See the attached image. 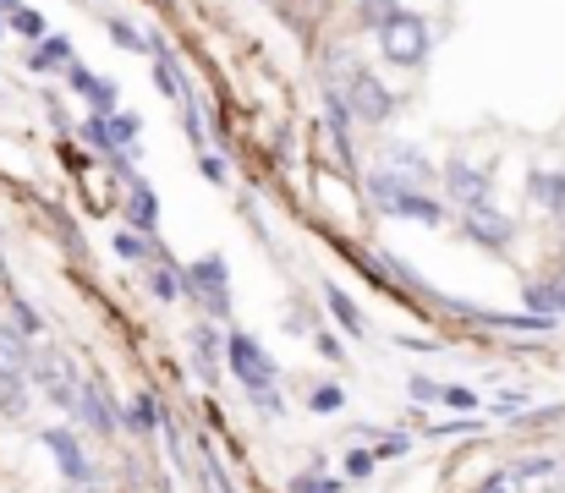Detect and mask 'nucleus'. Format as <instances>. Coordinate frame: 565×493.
I'll return each mask as SVG.
<instances>
[{"instance_id":"obj_1","label":"nucleus","mask_w":565,"mask_h":493,"mask_svg":"<svg viewBox=\"0 0 565 493\" xmlns=\"http://www.w3.org/2000/svg\"><path fill=\"white\" fill-rule=\"evenodd\" d=\"M369 203H374L384 219H412V225H428V231H439V225L450 219L445 197L417 192V186H401L390 170H374V175H369Z\"/></svg>"},{"instance_id":"obj_2","label":"nucleus","mask_w":565,"mask_h":493,"mask_svg":"<svg viewBox=\"0 0 565 493\" xmlns=\"http://www.w3.org/2000/svg\"><path fill=\"white\" fill-rule=\"evenodd\" d=\"M374 33H379V55H384L390 66H401V72H417V66L428 61V50H434L428 17L412 11V6H395Z\"/></svg>"},{"instance_id":"obj_3","label":"nucleus","mask_w":565,"mask_h":493,"mask_svg":"<svg viewBox=\"0 0 565 493\" xmlns=\"http://www.w3.org/2000/svg\"><path fill=\"white\" fill-rule=\"evenodd\" d=\"M182 297H192L203 308L209 324H225L231 319V264L220 253H209L198 264H182Z\"/></svg>"},{"instance_id":"obj_4","label":"nucleus","mask_w":565,"mask_h":493,"mask_svg":"<svg viewBox=\"0 0 565 493\" xmlns=\"http://www.w3.org/2000/svg\"><path fill=\"white\" fill-rule=\"evenodd\" d=\"M220 367L236 378V389H269V384H280V362H275L247 329H231V334H225Z\"/></svg>"},{"instance_id":"obj_5","label":"nucleus","mask_w":565,"mask_h":493,"mask_svg":"<svg viewBox=\"0 0 565 493\" xmlns=\"http://www.w3.org/2000/svg\"><path fill=\"white\" fill-rule=\"evenodd\" d=\"M77 367L61 356V351H33V367H28V389H39L55 411L72 417V400H77Z\"/></svg>"},{"instance_id":"obj_6","label":"nucleus","mask_w":565,"mask_h":493,"mask_svg":"<svg viewBox=\"0 0 565 493\" xmlns=\"http://www.w3.org/2000/svg\"><path fill=\"white\" fill-rule=\"evenodd\" d=\"M39 444L50 450L55 472H61L72 489H99V467H94V456L83 450V439H77L72 428H44V433H39Z\"/></svg>"},{"instance_id":"obj_7","label":"nucleus","mask_w":565,"mask_h":493,"mask_svg":"<svg viewBox=\"0 0 565 493\" xmlns=\"http://www.w3.org/2000/svg\"><path fill=\"white\" fill-rule=\"evenodd\" d=\"M439 192L456 208H478V203H494L489 197L494 192V175H489V164H472L467 154H450V160L439 164Z\"/></svg>"},{"instance_id":"obj_8","label":"nucleus","mask_w":565,"mask_h":493,"mask_svg":"<svg viewBox=\"0 0 565 493\" xmlns=\"http://www.w3.org/2000/svg\"><path fill=\"white\" fill-rule=\"evenodd\" d=\"M341 99H347L352 121H363V127H384V121L395 116V94L379 83V72H369V66H358V72L341 83Z\"/></svg>"},{"instance_id":"obj_9","label":"nucleus","mask_w":565,"mask_h":493,"mask_svg":"<svg viewBox=\"0 0 565 493\" xmlns=\"http://www.w3.org/2000/svg\"><path fill=\"white\" fill-rule=\"evenodd\" d=\"M461 236L472 242V247H483V253H511L516 247V219L511 214H500L494 203H478V208H461Z\"/></svg>"},{"instance_id":"obj_10","label":"nucleus","mask_w":565,"mask_h":493,"mask_svg":"<svg viewBox=\"0 0 565 493\" xmlns=\"http://www.w3.org/2000/svg\"><path fill=\"white\" fill-rule=\"evenodd\" d=\"M72 422H83V428H88V433H99V439H116V433H121V406L105 395V384H99V378H88V384H77Z\"/></svg>"},{"instance_id":"obj_11","label":"nucleus","mask_w":565,"mask_h":493,"mask_svg":"<svg viewBox=\"0 0 565 493\" xmlns=\"http://www.w3.org/2000/svg\"><path fill=\"white\" fill-rule=\"evenodd\" d=\"M379 170H390V175H395L401 186H417V192H428V186L439 181V164L428 160V154H423L417 143H390Z\"/></svg>"},{"instance_id":"obj_12","label":"nucleus","mask_w":565,"mask_h":493,"mask_svg":"<svg viewBox=\"0 0 565 493\" xmlns=\"http://www.w3.org/2000/svg\"><path fill=\"white\" fill-rule=\"evenodd\" d=\"M188 345H192V373L203 378V389L225 373L220 367V351H225V334H220V324H209V319H198V324H188Z\"/></svg>"},{"instance_id":"obj_13","label":"nucleus","mask_w":565,"mask_h":493,"mask_svg":"<svg viewBox=\"0 0 565 493\" xmlns=\"http://www.w3.org/2000/svg\"><path fill=\"white\" fill-rule=\"evenodd\" d=\"M527 203L544 208V214H555L565 225V164L561 170H550V164H533L527 170Z\"/></svg>"},{"instance_id":"obj_14","label":"nucleus","mask_w":565,"mask_h":493,"mask_svg":"<svg viewBox=\"0 0 565 493\" xmlns=\"http://www.w3.org/2000/svg\"><path fill=\"white\" fill-rule=\"evenodd\" d=\"M66 88L72 94H83L88 105H94V116H116V105H121V94H116V83H105V77H94L83 61H72L66 66Z\"/></svg>"},{"instance_id":"obj_15","label":"nucleus","mask_w":565,"mask_h":493,"mask_svg":"<svg viewBox=\"0 0 565 493\" xmlns=\"http://www.w3.org/2000/svg\"><path fill=\"white\" fill-rule=\"evenodd\" d=\"M127 231H138V236H154L160 231V192L143 175L127 186Z\"/></svg>"},{"instance_id":"obj_16","label":"nucleus","mask_w":565,"mask_h":493,"mask_svg":"<svg viewBox=\"0 0 565 493\" xmlns=\"http://www.w3.org/2000/svg\"><path fill=\"white\" fill-rule=\"evenodd\" d=\"M149 297L154 302H182V264L160 242L149 247Z\"/></svg>"},{"instance_id":"obj_17","label":"nucleus","mask_w":565,"mask_h":493,"mask_svg":"<svg viewBox=\"0 0 565 493\" xmlns=\"http://www.w3.org/2000/svg\"><path fill=\"white\" fill-rule=\"evenodd\" d=\"M72 61H77L72 39H61V33H44V39L28 50V61H22V66H28V72H66Z\"/></svg>"},{"instance_id":"obj_18","label":"nucleus","mask_w":565,"mask_h":493,"mask_svg":"<svg viewBox=\"0 0 565 493\" xmlns=\"http://www.w3.org/2000/svg\"><path fill=\"white\" fill-rule=\"evenodd\" d=\"M28 367H33V345H28L11 324H0V384L28 378Z\"/></svg>"},{"instance_id":"obj_19","label":"nucleus","mask_w":565,"mask_h":493,"mask_svg":"<svg viewBox=\"0 0 565 493\" xmlns=\"http://www.w3.org/2000/svg\"><path fill=\"white\" fill-rule=\"evenodd\" d=\"M319 297H324L330 319H335V324L347 329L352 340H363V334H369V324H363V308H358V302H352V297H347V291H341L335 280H324V286H319Z\"/></svg>"},{"instance_id":"obj_20","label":"nucleus","mask_w":565,"mask_h":493,"mask_svg":"<svg viewBox=\"0 0 565 493\" xmlns=\"http://www.w3.org/2000/svg\"><path fill=\"white\" fill-rule=\"evenodd\" d=\"M121 428H132V433H143V439H149V433H160V428H166V406L143 389V395H132V406L121 411Z\"/></svg>"},{"instance_id":"obj_21","label":"nucleus","mask_w":565,"mask_h":493,"mask_svg":"<svg viewBox=\"0 0 565 493\" xmlns=\"http://www.w3.org/2000/svg\"><path fill=\"white\" fill-rule=\"evenodd\" d=\"M324 121H330V138H335L341 160H352V110H347L341 88H324Z\"/></svg>"},{"instance_id":"obj_22","label":"nucleus","mask_w":565,"mask_h":493,"mask_svg":"<svg viewBox=\"0 0 565 493\" xmlns=\"http://www.w3.org/2000/svg\"><path fill=\"white\" fill-rule=\"evenodd\" d=\"M149 44H154V39H149ZM149 55H154V88H160L166 99H177V105H182V99H188V83H182V72H177V61H171V55H166L160 44H154Z\"/></svg>"},{"instance_id":"obj_23","label":"nucleus","mask_w":565,"mask_h":493,"mask_svg":"<svg viewBox=\"0 0 565 493\" xmlns=\"http://www.w3.org/2000/svg\"><path fill=\"white\" fill-rule=\"evenodd\" d=\"M105 132H110V149L138 154V132H143V121H138V116H127V110H116V116H105Z\"/></svg>"},{"instance_id":"obj_24","label":"nucleus","mask_w":565,"mask_h":493,"mask_svg":"<svg viewBox=\"0 0 565 493\" xmlns=\"http://www.w3.org/2000/svg\"><path fill=\"white\" fill-rule=\"evenodd\" d=\"M28 411H33V389H28V378L0 384V417H6V422H22Z\"/></svg>"},{"instance_id":"obj_25","label":"nucleus","mask_w":565,"mask_h":493,"mask_svg":"<svg viewBox=\"0 0 565 493\" xmlns=\"http://www.w3.org/2000/svg\"><path fill=\"white\" fill-rule=\"evenodd\" d=\"M308 411H313V417H341V411H347V389H341L335 378H330V384H313V389H308Z\"/></svg>"},{"instance_id":"obj_26","label":"nucleus","mask_w":565,"mask_h":493,"mask_svg":"<svg viewBox=\"0 0 565 493\" xmlns=\"http://www.w3.org/2000/svg\"><path fill=\"white\" fill-rule=\"evenodd\" d=\"M555 472H561V456H522L505 478L522 489V483H539V478H555Z\"/></svg>"},{"instance_id":"obj_27","label":"nucleus","mask_w":565,"mask_h":493,"mask_svg":"<svg viewBox=\"0 0 565 493\" xmlns=\"http://www.w3.org/2000/svg\"><path fill=\"white\" fill-rule=\"evenodd\" d=\"M11 297V329L22 334V340H33V334H44V313L28 302V297H17V291H6Z\"/></svg>"},{"instance_id":"obj_28","label":"nucleus","mask_w":565,"mask_h":493,"mask_svg":"<svg viewBox=\"0 0 565 493\" xmlns=\"http://www.w3.org/2000/svg\"><path fill=\"white\" fill-rule=\"evenodd\" d=\"M6 28H11V33H22V39H33V44H39V39L50 33V22H44V17H39L33 6H17V11L6 17Z\"/></svg>"},{"instance_id":"obj_29","label":"nucleus","mask_w":565,"mask_h":493,"mask_svg":"<svg viewBox=\"0 0 565 493\" xmlns=\"http://www.w3.org/2000/svg\"><path fill=\"white\" fill-rule=\"evenodd\" d=\"M160 236H138V231H116V258H127V264H149V247H154Z\"/></svg>"},{"instance_id":"obj_30","label":"nucleus","mask_w":565,"mask_h":493,"mask_svg":"<svg viewBox=\"0 0 565 493\" xmlns=\"http://www.w3.org/2000/svg\"><path fill=\"white\" fill-rule=\"evenodd\" d=\"M522 313H539V319H555V297H550V280H527L522 286Z\"/></svg>"},{"instance_id":"obj_31","label":"nucleus","mask_w":565,"mask_h":493,"mask_svg":"<svg viewBox=\"0 0 565 493\" xmlns=\"http://www.w3.org/2000/svg\"><path fill=\"white\" fill-rule=\"evenodd\" d=\"M286 493H341V478H330V472H297Z\"/></svg>"},{"instance_id":"obj_32","label":"nucleus","mask_w":565,"mask_h":493,"mask_svg":"<svg viewBox=\"0 0 565 493\" xmlns=\"http://www.w3.org/2000/svg\"><path fill=\"white\" fill-rule=\"evenodd\" d=\"M242 395H247V406H258V417H286L280 384H269V389H242Z\"/></svg>"},{"instance_id":"obj_33","label":"nucleus","mask_w":565,"mask_h":493,"mask_svg":"<svg viewBox=\"0 0 565 493\" xmlns=\"http://www.w3.org/2000/svg\"><path fill=\"white\" fill-rule=\"evenodd\" d=\"M77 138H83L88 149H99V154H116V149H110V132H105V116H88V121L77 127Z\"/></svg>"},{"instance_id":"obj_34","label":"nucleus","mask_w":565,"mask_h":493,"mask_svg":"<svg viewBox=\"0 0 565 493\" xmlns=\"http://www.w3.org/2000/svg\"><path fill=\"white\" fill-rule=\"evenodd\" d=\"M313 351H319L324 362H335V367L347 362V340H341L335 329H319V334H313Z\"/></svg>"},{"instance_id":"obj_35","label":"nucleus","mask_w":565,"mask_h":493,"mask_svg":"<svg viewBox=\"0 0 565 493\" xmlns=\"http://www.w3.org/2000/svg\"><path fill=\"white\" fill-rule=\"evenodd\" d=\"M369 450H374V461H401V456L412 450V439H406V433H384V439H379L374 433V444H369Z\"/></svg>"},{"instance_id":"obj_36","label":"nucleus","mask_w":565,"mask_h":493,"mask_svg":"<svg viewBox=\"0 0 565 493\" xmlns=\"http://www.w3.org/2000/svg\"><path fill=\"white\" fill-rule=\"evenodd\" d=\"M395 6H401V0H358V28H369V33H374Z\"/></svg>"},{"instance_id":"obj_37","label":"nucleus","mask_w":565,"mask_h":493,"mask_svg":"<svg viewBox=\"0 0 565 493\" xmlns=\"http://www.w3.org/2000/svg\"><path fill=\"white\" fill-rule=\"evenodd\" d=\"M374 450H369V444H358V450H347V478H352V483H363V478H374Z\"/></svg>"},{"instance_id":"obj_38","label":"nucleus","mask_w":565,"mask_h":493,"mask_svg":"<svg viewBox=\"0 0 565 493\" xmlns=\"http://www.w3.org/2000/svg\"><path fill=\"white\" fill-rule=\"evenodd\" d=\"M110 39H116L121 50H149V39H143L132 22H121V17H110Z\"/></svg>"},{"instance_id":"obj_39","label":"nucleus","mask_w":565,"mask_h":493,"mask_svg":"<svg viewBox=\"0 0 565 493\" xmlns=\"http://www.w3.org/2000/svg\"><path fill=\"white\" fill-rule=\"evenodd\" d=\"M406 395H412L417 406H434V400H439V384L423 378V373H412V378H406Z\"/></svg>"},{"instance_id":"obj_40","label":"nucleus","mask_w":565,"mask_h":493,"mask_svg":"<svg viewBox=\"0 0 565 493\" xmlns=\"http://www.w3.org/2000/svg\"><path fill=\"white\" fill-rule=\"evenodd\" d=\"M439 400H445V406H456V411H478V395H472V389H461V384H439Z\"/></svg>"},{"instance_id":"obj_41","label":"nucleus","mask_w":565,"mask_h":493,"mask_svg":"<svg viewBox=\"0 0 565 493\" xmlns=\"http://www.w3.org/2000/svg\"><path fill=\"white\" fill-rule=\"evenodd\" d=\"M522 406H527V395H511V389L494 400V411H500V417H511V422H522Z\"/></svg>"},{"instance_id":"obj_42","label":"nucleus","mask_w":565,"mask_h":493,"mask_svg":"<svg viewBox=\"0 0 565 493\" xmlns=\"http://www.w3.org/2000/svg\"><path fill=\"white\" fill-rule=\"evenodd\" d=\"M472 493H522V489H516V483H511L505 472H494V478H483V483H478Z\"/></svg>"},{"instance_id":"obj_43","label":"nucleus","mask_w":565,"mask_h":493,"mask_svg":"<svg viewBox=\"0 0 565 493\" xmlns=\"http://www.w3.org/2000/svg\"><path fill=\"white\" fill-rule=\"evenodd\" d=\"M198 170H203V175H209L214 186L225 181V160H220V154H198Z\"/></svg>"},{"instance_id":"obj_44","label":"nucleus","mask_w":565,"mask_h":493,"mask_svg":"<svg viewBox=\"0 0 565 493\" xmlns=\"http://www.w3.org/2000/svg\"><path fill=\"white\" fill-rule=\"evenodd\" d=\"M550 297H555V319H565V275L550 280Z\"/></svg>"},{"instance_id":"obj_45","label":"nucleus","mask_w":565,"mask_h":493,"mask_svg":"<svg viewBox=\"0 0 565 493\" xmlns=\"http://www.w3.org/2000/svg\"><path fill=\"white\" fill-rule=\"evenodd\" d=\"M555 264H561V275H565V231H561V247H555Z\"/></svg>"},{"instance_id":"obj_46","label":"nucleus","mask_w":565,"mask_h":493,"mask_svg":"<svg viewBox=\"0 0 565 493\" xmlns=\"http://www.w3.org/2000/svg\"><path fill=\"white\" fill-rule=\"evenodd\" d=\"M17 6H22V0H0V11H17Z\"/></svg>"},{"instance_id":"obj_47","label":"nucleus","mask_w":565,"mask_h":493,"mask_svg":"<svg viewBox=\"0 0 565 493\" xmlns=\"http://www.w3.org/2000/svg\"><path fill=\"white\" fill-rule=\"evenodd\" d=\"M0 39H6V17H0Z\"/></svg>"},{"instance_id":"obj_48","label":"nucleus","mask_w":565,"mask_h":493,"mask_svg":"<svg viewBox=\"0 0 565 493\" xmlns=\"http://www.w3.org/2000/svg\"><path fill=\"white\" fill-rule=\"evenodd\" d=\"M561 472H565V456H561Z\"/></svg>"}]
</instances>
